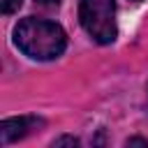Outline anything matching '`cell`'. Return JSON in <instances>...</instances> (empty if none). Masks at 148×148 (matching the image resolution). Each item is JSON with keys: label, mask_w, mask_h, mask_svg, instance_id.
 <instances>
[{"label": "cell", "mask_w": 148, "mask_h": 148, "mask_svg": "<svg viewBox=\"0 0 148 148\" xmlns=\"http://www.w3.org/2000/svg\"><path fill=\"white\" fill-rule=\"evenodd\" d=\"M14 42L25 56L35 60H53L65 51L67 35L53 21L28 16L14 28Z\"/></svg>", "instance_id": "6da1fadb"}, {"label": "cell", "mask_w": 148, "mask_h": 148, "mask_svg": "<svg viewBox=\"0 0 148 148\" xmlns=\"http://www.w3.org/2000/svg\"><path fill=\"white\" fill-rule=\"evenodd\" d=\"M79 21L97 44H111L118 35L116 0H81Z\"/></svg>", "instance_id": "7a4b0ae2"}, {"label": "cell", "mask_w": 148, "mask_h": 148, "mask_svg": "<svg viewBox=\"0 0 148 148\" xmlns=\"http://www.w3.org/2000/svg\"><path fill=\"white\" fill-rule=\"evenodd\" d=\"M35 125H39V120H37V118H30V116L2 120V125H0V141H2V146L12 143V141H16V139H23Z\"/></svg>", "instance_id": "3957f363"}, {"label": "cell", "mask_w": 148, "mask_h": 148, "mask_svg": "<svg viewBox=\"0 0 148 148\" xmlns=\"http://www.w3.org/2000/svg\"><path fill=\"white\" fill-rule=\"evenodd\" d=\"M21 5H23V0H0L2 14H14V12H16Z\"/></svg>", "instance_id": "277c9868"}, {"label": "cell", "mask_w": 148, "mask_h": 148, "mask_svg": "<svg viewBox=\"0 0 148 148\" xmlns=\"http://www.w3.org/2000/svg\"><path fill=\"white\" fill-rule=\"evenodd\" d=\"M53 146H79V139H74V136H60V139L53 141Z\"/></svg>", "instance_id": "5b68a950"}, {"label": "cell", "mask_w": 148, "mask_h": 148, "mask_svg": "<svg viewBox=\"0 0 148 148\" xmlns=\"http://www.w3.org/2000/svg\"><path fill=\"white\" fill-rule=\"evenodd\" d=\"M35 5H39L44 9H56V7H60V0H35Z\"/></svg>", "instance_id": "8992f818"}, {"label": "cell", "mask_w": 148, "mask_h": 148, "mask_svg": "<svg viewBox=\"0 0 148 148\" xmlns=\"http://www.w3.org/2000/svg\"><path fill=\"white\" fill-rule=\"evenodd\" d=\"M127 146H148V141L146 139H130Z\"/></svg>", "instance_id": "52a82bcc"}]
</instances>
